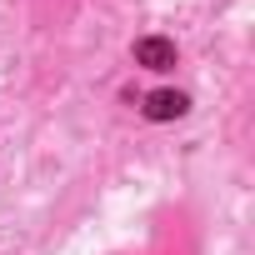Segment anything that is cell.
I'll list each match as a JSON object with an SVG mask.
<instances>
[{"mask_svg":"<svg viewBox=\"0 0 255 255\" xmlns=\"http://www.w3.org/2000/svg\"><path fill=\"white\" fill-rule=\"evenodd\" d=\"M185 105H190V100H185L180 90H155V95H145V115H150V120H180Z\"/></svg>","mask_w":255,"mask_h":255,"instance_id":"7a4b0ae2","label":"cell"},{"mask_svg":"<svg viewBox=\"0 0 255 255\" xmlns=\"http://www.w3.org/2000/svg\"><path fill=\"white\" fill-rule=\"evenodd\" d=\"M135 60H140L145 70H170V65H175V45L160 40V35H150V40L135 45Z\"/></svg>","mask_w":255,"mask_h":255,"instance_id":"6da1fadb","label":"cell"}]
</instances>
